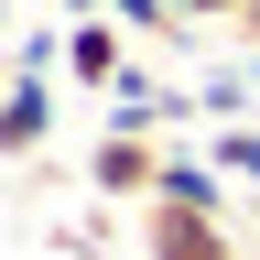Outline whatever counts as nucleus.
Masks as SVG:
<instances>
[{
    "instance_id": "9b49d317",
    "label": "nucleus",
    "mask_w": 260,
    "mask_h": 260,
    "mask_svg": "<svg viewBox=\"0 0 260 260\" xmlns=\"http://www.w3.org/2000/svg\"><path fill=\"white\" fill-rule=\"evenodd\" d=\"M249 76H260V54H249ZM249 119H260V109H249Z\"/></svg>"
},
{
    "instance_id": "7ed1b4c3",
    "label": "nucleus",
    "mask_w": 260,
    "mask_h": 260,
    "mask_svg": "<svg viewBox=\"0 0 260 260\" xmlns=\"http://www.w3.org/2000/svg\"><path fill=\"white\" fill-rule=\"evenodd\" d=\"M130 65H141V54H130V32H119L109 11H98V0H76V11H65V76L109 98V87L130 76Z\"/></svg>"
},
{
    "instance_id": "f03ea898",
    "label": "nucleus",
    "mask_w": 260,
    "mask_h": 260,
    "mask_svg": "<svg viewBox=\"0 0 260 260\" xmlns=\"http://www.w3.org/2000/svg\"><path fill=\"white\" fill-rule=\"evenodd\" d=\"M54 152V76L0 65V162H44Z\"/></svg>"
},
{
    "instance_id": "f257e3e1",
    "label": "nucleus",
    "mask_w": 260,
    "mask_h": 260,
    "mask_svg": "<svg viewBox=\"0 0 260 260\" xmlns=\"http://www.w3.org/2000/svg\"><path fill=\"white\" fill-rule=\"evenodd\" d=\"M130 217H141V260H249V239H239V217H228V206L152 195V206H130Z\"/></svg>"
},
{
    "instance_id": "39448f33",
    "label": "nucleus",
    "mask_w": 260,
    "mask_h": 260,
    "mask_svg": "<svg viewBox=\"0 0 260 260\" xmlns=\"http://www.w3.org/2000/svg\"><path fill=\"white\" fill-rule=\"evenodd\" d=\"M87 184L109 195V206H152V184H162V141H141V130H98Z\"/></svg>"
},
{
    "instance_id": "1a4fd4ad",
    "label": "nucleus",
    "mask_w": 260,
    "mask_h": 260,
    "mask_svg": "<svg viewBox=\"0 0 260 260\" xmlns=\"http://www.w3.org/2000/svg\"><path fill=\"white\" fill-rule=\"evenodd\" d=\"M0 32H11V0H0Z\"/></svg>"
},
{
    "instance_id": "423d86ee",
    "label": "nucleus",
    "mask_w": 260,
    "mask_h": 260,
    "mask_svg": "<svg viewBox=\"0 0 260 260\" xmlns=\"http://www.w3.org/2000/svg\"><path fill=\"white\" fill-rule=\"evenodd\" d=\"M206 162H217L228 184L260 195V119H217V130H206Z\"/></svg>"
},
{
    "instance_id": "9d476101",
    "label": "nucleus",
    "mask_w": 260,
    "mask_h": 260,
    "mask_svg": "<svg viewBox=\"0 0 260 260\" xmlns=\"http://www.w3.org/2000/svg\"><path fill=\"white\" fill-rule=\"evenodd\" d=\"M174 11H184V22H195V0H174Z\"/></svg>"
},
{
    "instance_id": "0eeeda50",
    "label": "nucleus",
    "mask_w": 260,
    "mask_h": 260,
    "mask_svg": "<svg viewBox=\"0 0 260 260\" xmlns=\"http://www.w3.org/2000/svg\"><path fill=\"white\" fill-rule=\"evenodd\" d=\"M228 44H239V54H260V0H239V22H228Z\"/></svg>"
},
{
    "instance_id": "6e6552de",
    "label": "nucleus",
    "mask_w": 260,
    "mask_h": 260,
    "mask_svg": "<svg viewBox=\"0 0 260 260\" xmlns=\"http://www.w3.org/2000/svg\"><path fill=\"white\" fill-rule=\"evenodd\" d=\"M195 22H239V0H195Z\"/></svg>"
},
{
    "instance_id": "20e7f679",
    "label": "nucleus",
    "mask_w": 260,
    "mask_h": 260,
    "mask_svg": "<svg viewBox=\"0 0 260 260\" xmlns=\"http://www.w3.org/2000/svg\"><path fill=\"white\" fill-rule=\"evenodd\" d=\"M184 119H195V87L152 76V65H130V76L109 87V130H141V141H174Z\"/></svg>"
}]
</instances>
